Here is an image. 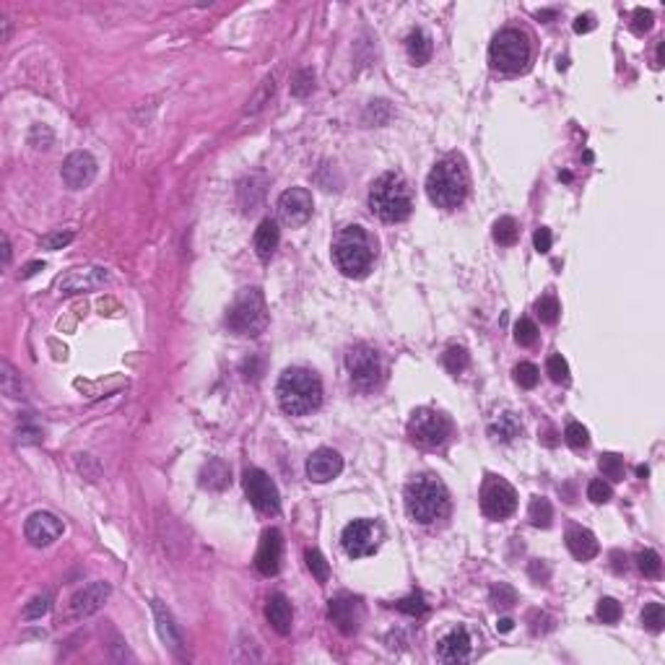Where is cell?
I'll return each mask as SVG.
<instances>
[{"instance_id":"83f0119b","label":"cell","mask_w":665,"mask_h":665,"mask_svg":"<svg viewBox=\"0 0 665 665\" xmlns=\"http://www.w3.org/2000/svg\"><path fill=\"white\" fill-rule=\"evenodd\" d=\"M406 50H408V58L414 60L416 66H424V63H429V58H431V37H429L424 29H414L411 34L406 37Z\"/></svg>"},{"instance_id":"7a4b0ae2","label":"cell","mask_w":665,"mask_h":665,"mask_svg":"<svg viewBox=\"0 0 665 665\" xmlns=\"http://www.w3.org/2000/svg\"><path fill=\"white\" fill-rule=\"evenodd\" d=\"M276 395H278V406L288 416H307L318 411L323 403V382L315 372L302 370V367H291L281 375L276 384Z\"/></svg>"},{"instance_id":"74e56055","label":"cell","mask_w":665,"mask_h":665,"mask_svg":"<svg viewBox=\"0 0 665 665\" xmlns=\"http://www.w3.org/2000/svg\"><path fill=\"white\" fill-rule=\"evenodd\" d=\"M637 567H639V572H642L644 577H660V572H663V562H660V556L655 554L652 548L639 551V556H637Z\"/></svg>"},{"instance_id":"2e32d148","label":"cell","mask_w":665,"mask_h":665,"mask_svg":"<svg viewBox=\"0 0 665 665\" xmlns=\"http://www.w3.org/2000/svg\"><path fill=\"white\" fill-rule=\"evenodd\" d=\"M23 535L31 546L45 548L63 535V520H58L52 512H34L23 525Z\"/></svg>"},{"instance_id":"d4e9b609","label":"cell","mask_w":665,"mask_h":665,"mask_svg":"<svg viewBox=\"0 0 665 665\" xmlns=\"http://www.w3.org/2000/svg\"><path fill=\"white\" fill-rule=\"evenodd\" d=\"M278 242H281V231H278V224L273 219H266L260 221V226L255 229V252H258L260 260H271L273 252L278 250Z\"/></svg>"},{"instance_id":"c3c4849f","label":"cell","mask_w":665,"mask_h":665,"mask_svg":"<svg viewBox=\"0 0 665 665\" xmlns=\"http://www.w3.org/2000/svg\"><path fill=\"white\" fill-rule=\"evenodd\" d=\"M491 600H494L496 606L510 608V606H515V603H518V592L512 590L510 585L499 582V585H494V587H491Z\"/></svg>"},{"instance_id":"7c38bea8","label":"cell","mask_w":665,"mask_h":665,"mask_svg":"<svg viewBox=\"0 0 665 665\" xmlns=\"http://www.w3.org/2000/svg\"><path fill=\"white\" fill-rule=\"evenodd\" d=\"M481 510L491 520L510 518L512 512L518 510V494H515V488L504 478L488 476V478L483 481V488H481Z\"/></svg>"},{"instance_id":"ab89813d","label":"cell","mask_w":665,"mask_h":665,"mask_svg":"<svg viewBox=\"0 0 665 665\" xmlns=\"http://www.w3.org/2000/svg\"><path fill=\"white\" fill-rule=\"evenodd\" d=\"M564 439H567V444H570L572 450H585L587 442H590V434H587V429L580 421H572L564 429Z\"/></svg>"},{"instance_id":"91938a15","label":"cell","mask_w":665,"mask_h":665,"mask_svg":"<svg viewBox=\"0 0 665 665\" xmlns=\"http://www.w3.org/2000/svg\"><path fill=\"white\" fill-rule=\"evenodd\" d=\"M3 266H11V239L3 237Z\"/></svg>"},{"instance_id":"94428289","label":"cell","mask_w":665,"mask_h":665,"mask_svg":"<svg viewBox=\"0 0 665 665\" xmlns=\"http://www.w3.org/2000/svg\"><path fill=\"white\" fill-rule=\"evenodd\" d=\"M637 476H639V478H647V476H650V468L639 466V468H637Z\"/></svg>"},{"instance_id":"9a60e30c","label":"cell","mask_w":665,"mask_h":665,"mask_svg":"<svg viewBox=\"0 0 665 665\" xmlns=\"http://www.w3.org/2000/svg\"><path fill=\"white\" fill-rule=\"evenodd\" d=\"M107 281H110V271H107V268H99V266L73 268V271H68V273L60 278L58 288H60V294H86V291L102 288Z\"/></svg>"},{"instance_id":"e0dca14e","label":"cell","mask_w":665,"mask_h":665,"mask_svg":"<svg viewBox=\"0 0 665 665\" xmlns=\"http://www.w3.org/2000/svg\"><path fill=\"white\" fill-rule=\"evenodd\" d=\"M328 614H330V621L343 634H356L359 627H362L364 608L359 603V598H354V595H338V598H332L328 603Z\"/></svg>"},{"instance_id":"6da1fadb","label":"cell","mask_w":665,"mask_h":665,"mask_svg":"<svg viewBox=\"0 0 665 665\" xmlns=\"http://www.w3.org/2000/svg\"><path fill=\"white\" fill-rule=\"evenodd\" d=\"M370 208L384 224H400L411 216L414 195L400 172H384L370 187Z\"/></svg>"},{"instance_id":"7402d4cb","label":"cell","mask_w":665,"mask_h":665,"mask_svg":"<svg viewBox=\"0 0 665 665\" xmlns=\"http://www.w3.org/2000/svg\"><path fill=\"white\" fill-rule=\"evenodd\" d=\"M151 611H154L156 629H159L162 642L167 644V647H172L174 652H179V647H182V634H179V627L174 624V616H172V611L164 606L162 600H151Z\"/></svg>"},{"instance_id":"b9f144b4","label":"cell","mask_w":665,"mask_h":665,"mask_svg":"<svg viewBox=\"0 0 665 665\" xmlns=\"http://www.w3.org/2000/svg\"><path fill=\"white\" fill-rule=\"evenodd\" d=\"M538 367L530 362H523L515 367V382L520 384V387H525V390H533L535 384H538Z\"/></svg>"},{"instance_id":"d590c367","label":"cell","mask_w":665,"mask_h":665,"mask_svg":"<svg viewBox=\"0 0 665 665\" xmlns=\"http://www.w3.org/2000/svg\"><path fill=\"white\" fill-rule=\"evenodd\" d=\"M468 364H471V359H468V351L460 346H452L444 351V367H447V372L450 375H460V372L468 370Z\"/></svg>"},{"instance_id":"ac0fdd59","label":"cell","mask_w":665,"mask_h":665,"mask_svg":"<svg viewBox=\"0 0 665 665\" xmlns=\"http://www.w3.org/2000/svg\"><path fill=\"white\" fill-rule=\"evenodd\" d=\"M281 554H283V535L276 528L266 530L260 535V546L255 554V567L263 577H273L281 570Z\"/></svg>"},{"instance_id":"e575fe53","label":"cell","mask_w":665,"mask_h":665,"mask_svg":"<svg viewBox=\"0 0 665 665\" xmlns=\"http://www.w3.org/2000/svg\"><path fill=\"white\" fill-rule=\"evenodd\" d=\"M304 559H307V570L312 572V577H315L318 582H328V577H330V567H328L325 556L320 554L318 548H310V551L304 554Z\"/></svg>"},{"instance_id":"f907efd6","label":"cell","mask_w":665,"mask_h":665,"mask_svg":"<svg viewBox=\"0 0 665 665\" xmlns=\"http://www.w3.org/2000/svg\"><path fill=\"white\" fill-rule=\"evenodd\" d=\"M598 616L603 624H616L621 619V606L614 598H603L598 603Z\"/></svg>"},{"instance_id":"4fadbf2b","label":"cell","mask_w":665,"mask_h":665,"mask_svg":"<svg viewBox=\"0 0 665 665\" xmlns=\"http://www.w3.org/2000/svg\"><path fill=\"white\" fill-rule=\"evenodd\" d=\"M278 219H281L286 226H302V224L310 221L312 216V195L310 190L304 187H291V190L281 192L278 198Z\"/></svg>"},{"instance_id":"f546056e","label":"cell","mask_w":665,"mask_h":665,"mask_svg":"<svg viewBox=\"0 0 665 665\" xmlns=\"http://www.w3.org/2000/svg\"><path fill=\"white\" fill-rule=\"evenodd\" d=\"M528 520H530L535 528H548L551 520H554V510H551L548 499H543V496H533L530 507H528Z\"/></svg>"},{"instance_id":"60d3db41","label":"cell","mask_w":665,"mask_h":665,"mask_svg":"<svg viewBox=\"0 0 665 665\" xmlns=\"http://www.w3.org/2000/svg\"><path fill=\"white\" fill-rule=\"evenodd\" d=\"M515 340H518V346H523V348L533 346V343L538 340V328H535V323L528 318L518 320V325H515Z\"/></svg>"},{"instance_id":"1f68e13d","label":"cell","mask_w":665,"mask_h":665,"mask_svg":"<svg viewBox=\"0 0 665 665\" xmlns=\"http://www.w3.org/2000/svg\"><path fill=\"white\" fill-rule=\"evenodd\" d=\"M535 312H538L540 323L554 325L556 320H559V315H562V304H559V299H556L554 294H543L538 299V304H535Z\"/></svg>"},{"instance_id":"8fae6325","label":"cell","mask_w":665,"mask_h":665,"mask_svg":"<svg viewBox=\"0 0 665 665\" xmlns=\"http://www.w3.org/2000/svg\"><path fill=\"white\" fill-rule=\"evenodd\" d=\"M244 494L252 502V507L263 515H276L281 510V494H278V486L273 483V478L260 471V468H250L244 471Z\"/></svg>"},{"instance_id":"ffe728a7","label":"cell","mask_w":665,"mask_h":665,"mask_svg":"<svg viewBox=\"0 0 665 665\" xmlns=\"http://www.w3.org/2000/svg\"><path fill=\"white\" fill-rule=\"evenodd\" d=\"M471 634H468V629L458 627L452 629V632H447V634L439 639V644H436V658H439V663H466L468 658H471Z\"/></svg>"},{"instance_id":"681fc988","label":"cell","mask_w":665,"mask_h":665,"mask_svg":"<svg viewBox=\"0 0 665 665\" xmlns=\"http://www.w3.org/2000/svg\"><path fill=\"white\" fill-rule=\"evenodd\" d=\"M75 239V234L73 231H50L47 237H42V247L45 250H63V247H68V244L73 242Z\"/></svg>"},{"instance_id":"f35d334b","label":"cell","mask_w":665,"mask_h":665,"mask_svg":"<svg viewBox=\"0 0 665 665\" xmlns=\"http://www.w3.org/2000/svg\"><path fill=\"white\" fill-rule=\"evenodd\" d=\"M546 372H548V377L554 379L556 384H567V382H570V364H567V359H564L562 354L548 356Z\"/></svg>"},{"instance_id":"8d00e7d4","label":"cell","mask_w":665,"mask_h":665,"mask_svg":"<svg viewBox=\"0 0 665 665\" xmlns=\"http://www.w3.org/2000/svg\"><path fill=\"white\" fill-rule=\"evenodd\" d=\"M50 608H52V595L50 592H39V595H34V598L26 603V608H23V619L26 621L42 619Z\"/></svg>"},{"instance_id":"3957f363","label":"cell","mask_w":665,"mask_h":665,"mask_svg":"<svg viewBox=\"0 0 665 665\" xmlns=\"http://www.w3.org/2000/svg\"><path fill=\"white\" fill-rule=\"evenodd\" d=\"M406 510L411 520L421 525L439 523L450 512V494L447 486L434 476H421L406 486Z\"/></svg>"},{"instance_id":"ba28073f","label":"cell","mask_w":665,"mask_h":665,"mask_svg":"<svg viewBox=\"0 0 665 665\" xmlns=\"http://www.w3.org/2000/svg\"><path fill=\"white\" fill-rule=\"evenodd\" d=\"M408 436L421 447H439L450 436V419L434 408H419L408 421Z\"/></svg>"},{"instance_id":"9c48e42d","label":"cell","mask_w":665,"mask_h":665,"mask_svg":"<svg viewBox=\"0 0 665 665\" xmlns=\"http://www.w3.org/2000/svg\"><path fill=\"white\" fill-rule=\"evenodd\" d=\"M346 367L356 390H375L382 377V364L377 351L367 343H359L346 354Z\"/></svg>"},{"instance_id":"cb8c5ba5","label":"cell","mask_w":665,"mask_h":665,"mask_svg":"<svg viewBox=\"0 0 665 665\" xmlns=\"http://www.w3.org/2000/svg\"><path fill=\"white\" fill-rule=\"evenodd\" d=\"M567 548H570L572 556L580 559V562H590L600 551L598 538H595L587 528H570V530H567Z\"/></svg>"},{"instance_id":"44dd1931","label":"cell","mask_w":665,"mask_h":665,"mask_svg":"<svg viewBox=\"0 0 665 665\" xmlns=\"http://www.w3.org/2000/svg\"><path fill=\"white\" fill-rule=\"evenodd\" d=\"M343 471V458H340L335 450H328V447H320L310 455L307 460V476L315 483H328L335 476Z\"/></svg>"},{"instance_id":"d6a6232c","label":"cell","mask_w":665,"mask_h":665,"mask_svg":"<svg viewBox=\"0 0 665 665\" xmlns=\"http://www.w3.org/2000/svg\"><path fill=\"white\" fill-rule=\"evenodd\" d=\"M642 624L647 632H652V634H660L665 627V608L663 603H647L642 611Z\"/></svg>"},{"instance_id":"db71d44e","label":"cell","mask_w":665,"mask_h":665,"mask_svg":"<svg viewBox=\"0 0 665 665\" xmlns=\"http://www.w3.org/2000/svg\"><path fill=\"white\" fill-rule=\"evenodd\" d=\"M595 29V19H592L590 14H585V16H580L575 21V31L577 34H587V31H592Z\"/></svg>"},{"instance_id":"7dc6e473","label":"cell","mask_w":665,"mask_h":665,"mask_svg":"<svg viewBox=\"0 0 665 665\" xmlns=\"http://www.w3.org/2000/svg\"><path fill=\"white\" fill-rule=\"evenodd\" d=\"M312 89H315V75L312 70H299L291 81V94L294 96H310Z\"/></svg>"},{"instance_id":"4316f807","label":"cell","mask_w":665,"mask_h":665,"mask_svg":"<svg viewBox=\"0 0 665 665\" xmlns=\"http://www.w3.org/2000/svg\"><path fill=\"white\" fill-rule=\"evenodd\" d=\"M520 431H523V424H520L518 416L510 414V411L499 414L494 421H491V426H488V434L494 436V439H499V442H512V439H518Z\"/></svg>"},{"instance_id":"11a10c76","label":"cell","mask_w":665,"mask_h":665,"mask_svg":"<svg viewBox=\"0 0 665 665\" xmlns=\"http://www.w3.org/2000/svg\"><path fill=\"white\" fill-rule=\"evenodd\" d=\"M530 577H535V580H546V577H548V570H546V564H540V562H533V564H530Z\"/></svg>"},{"instance_id":"277c9868","label":"cell","mask_w":665,"mask_h":665,"mask_svg":"<svg viewBox=\"0 0 665 665\" xmlns=\"http://www.w3.org/2000/svg\"><path fill=\"white\" fill-rule=\"evenodd\" d=\"M335 268L348 278H364L375 263V242L362 226H346L332 242Z\"/></svg>"},{"instance_id":"6f0895ef","label":"cell","mask_w":665,"mask_h":665,"mask_svg":"<svg viewBox=\"0 0 665 665\" xmlns=\"http://www.w3.org/2000/svg\"><path fill=\"white\" fill-rule=\"evenodd\" d=\"M39 271H45V263H29V266L23 268L21 278H31V276L39 273Z\"/></svg>"},{"instance_id":"680465c9","label":"cell","mask_w":665,"mask_h":665,"mask_svg":"<svg viewBox=\"0 0 665 665\" xmlns=\"http://www.w3.org/2000/svg\"><path fill=\"white\" fill-rule=\"evenodd\" d=\"M512 627H515V621H512V619H499V621H496V632H502V634L512 632Z\"/></svg>"},{"instance_id":"836d02e7","label":"cell","mask_w":665,"mask_h":665,"mask_svg":"<svg viewBox=\"0 0 665 665\" xmlns=\"http://www.w3.org/2000/svg\"><path fill=\"white\" fill-rule=\"evenodd\" d=\"M600 473L611 481H624V458H619L616 452H603L598 460Z\"/></svg>"},{"instance_id":"7bdbcfd3","label":"cell","mask_w":665,"mask_h":665,"mask_svg":"<svg viewBox=\"0 0 665 665\" xmlns=\"http://www.w3.org/2000/svg\"><path fill=\"white\" fill-rule=\"evenodd\" d=\"M398 611H403V614H408V616H424L429 611L426 598H424L421 592H411L408 598L398 600Z\"/></svg>"},{"instance_id":"5bb4252c","label":"cell","mask_w":665,"mask_h":665,"mask_svg":"<svg viewBox=\"0 0 665 665\" xmlns=\"http://www.w3.org/2000/svg\"><path fill=\"white\" fill-rule=\"evenodd\" d=\"M60 177H63L66 187H70V190H83V187H89L96 177V159L89 151H73V154L63 162Z\"/></svg>"},{"instance_id":"816d5d0a","label":"cell","mask_w":665,"mask_h":665,"mask_svg":"<svg viewBox=\"0 0 665 665\" xmlns=\"http://www.w3.org/2000/svg\"><path fill=\"white\" fill-rule=\"evenodd\" d=\"M42 439H45V431L39 426H34V424H21V426H19V442L31 444V442H42Z\"/></svg>"},{"instance_id":"bcb514c9","label":"cell","mask_w":665,"mask_h":665,"mask_svg":"<svg viewBox=\"0 0 665 665\" xmlns=\"http://www.w3.org/2000/svg\"><path fill=\"white\" fill-rule=\"evenodd\" d=\"M587 496H590V502H595V504H606V502H611L614 488L608 486L603 478H595V481H590V486H587Z\"/></svg>"},{"instance_id":"484cf974","label":"cell","mask_w":665,"mask_h":665,"mask_svg":"<svg viewBox=\"0 0 665 665\" xmlns=\"http://www.w3.org/2000/svg\"><path fill=\"white\" fill-rule=\"evenodd\" d=\"M231 483V471L229 466L219 458H211L200 471V486L208 491H224Z\"/></svg>"},{"instance_id":"9f6ffc18","label":"cell","mask_w":665,"mask_h":665,"mask_svg":"<svg viewBox=\"0 0 665 665\" xmlns=\"http://www.w3.org/2000/svg\"><path fill=\"white\" fill-rule=\"evenodd\" d=\"M611 559H614V570L616 572H627V556L621 554V551H614V554H611Z\"/></svg>"},{"instance_id":"5b68a950","label":"cell","mask_w":665,"mask_h":665,"mask_svg":"<svg viewBox=\"0 0 665 665\" xmlns=\"http://www.w3.org/2000/svg\"><path fill=\"white\" fill-rule=\"evenodd\" d=\"M426 195L436 208H458L468 198V172L458 159H442L426 177Z\"/></svg>"},{"instance_id":"f1b7e54d","label":"cell","mask_w":665,"mask_h":665,"mask_svg":"<svg viewBox=\"0 0 665 665\" xmlns=\"http://www.w3.org/2000/svg\"><path fill=\"white\" fill-rule=\"evenodd\" d=\"M0 390L6 398H23V382L21 375L11 367V362L0 364Z\"/></svg>"},{"instance_id":"6125c7cd","label":"cell","mask_w":665,"mask_h":665,"mask_svg":"<svg viewBox=\"0 0 665 665\" xmlns=\"http://www.w3.org/2000/svg\"><path fill=\"white\" fill-rule=\"evenodd\" d=\"M663 52H665V45H663V42H660V45H658V63H655V66H658V68L663 66Z\"/></svg>"},{"instance_id":"603a6c76","label":"cell","mask_w":665,"mask_h":665,"mask_svg":"<svg viewBox=\"0 0 665 665\" xmlns=\"http://www.w3.org/2000/svg\"><path fill=\"white\" fill-rule=\"evenodd\" d=\"M266 619L268 624L278 632V634L286 637L291 632V619H294V611H291V603L283 592H273L266 603Z\"/></svg>"},{"instance_id":"30bf717a","label":"cell","mask_w":665,"mask_h":665,"mask_svg":"<svg viewBox=\"0 0 665 665\" xmlns=\"http://www.w3.org/2000/svg\"><path fill=\"white\" fill-rule=\"evenodd\" d=\"M379 540H382V528L375 520H354L343 528L340 543L351 559H364V556L377 554Z\"/></svg>"},{"instance_id":"8992f818","label":"cell","mask_w":665,"mask_h":665,"mask_svg":"<svg viewBox=\"0 0 665 665\" xmlns=\"http://www.w3.org/2000/svg\"><path fill=\"white\" fill-rule=\"evenodd\" d=\"M226 325L237 335H260L268 325L266 296L260 288H244L226 312Z\"/></svg>"},{"instance_id":"f6af8a7d","label":"cell","mask_w":665,"mask_h":665,"mask_svg":"<svg viewBox=\"0 0 665 665\" xmlns=\"http://www.w3.org/2000/svg\"><path fill=\"white\" fill-rule=\"evenodd\" d=\"M652 23H655V16H652V11H647V8H637L634 14H632V31L639 34V37L652 29Z\"/></svg>"},{"instance_id":"4dcf8cb0","label":"cell","mask_w":665,"mask_h":665,"mask_svg":"<svg viewBox=\"0 0 665 665\" xmlns=\"http://www.w3.org/2000/svg\"><path fill=\"white\" fill-rule=\"evenodd\" d=\"M494 242L496 244H502V247H510V244H515L518 242V234H520V229H518V221L512 219V216H502L499 221L494 224Z\"/></svg>"},{"instance_id":"ee69618b","label":"cell","mask_w":665,"mask_h":665,"mask_svg":"<svg viewBox=\"0 0 665 665\" xmlns=\"http://www.w3.org/2000/svg\"><path fill=\"white\" fill-rule=\"evenodd\" d=\"M273 91H276V81H273V75H268L266 81H263V86H260V91L255 94V99L247 104V115H255V112L263 110L268 104V99L273 96Z\"/></svg>"},{"instance_id":"d6986e66","label":"cell","mask_w":665,"mask_h":665,"mask_svg":"<svg viewBox=\"0 0 665 665\" xmlns=\"http://www.w3.org/2000/svg\"><path fill=\"white\" fill-rule=\"evenodd\" d=\"M110 582H91L86 585L83 590H78L70 598V603H68V611H70V616L73 619H86V616L96 614L99 608L107 603V598H110Z\"/></svg>"},{"instance_id":"f5cc1de1","label":"cell","mask_w":665,"mask_h":665,"mask_svg":"<svg viewBox=\"0 0 665 665\" xmlns=\"http://www.w3.org/2000/svg\"><path fill=\"white\" fill-rule=\"evenodd\" d=\"M551 242H554V237H551V229H546V226H538V231H535V237H533V244H535V250H538L540 255H546V252L551 250Z\"/></svg>"},{"instance_id":"52a82bcc","label":"cell","mask_w":665,"mask_h":665,"mask_svg":"<svg viewBox=\"0 0 665 665\" xmlns=\"http://www.w3.org/2000/svg\"><path fill=\"white\" fill-rule=\"evenodd\" d=\"M488 60L496 70L504 73H520L528 68L530 60V45L520 29H502L488 47Z\"/></svg>"}]
</instances>
